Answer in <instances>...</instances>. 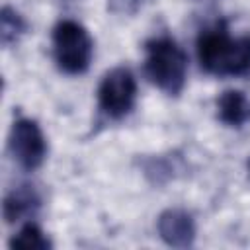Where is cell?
Instances as JSON below:
<instances>
[{"label": "cell", "mask_w": 250, "mask_h": 250, "mask_svg": "<svg viewBox=\"0 0 250 250\" xmlns=\"http://www.w3.org/2000/svg\"><path fill=\"white\" fill-rule=\"evenodd\" d=\"M197 59L213 76H240L250 70V35L230 37L227 25L217 21L199 33Z\"/></svg>", "instance_id": "6da1fadb"}, {"label": "cell", "mask_w": 250, "mask_h": 250, "mask_svg": "<svg viewBox=\"0 0 250 250\" xmlns=\"http://www.w3.org/2000/svg\"><path fill=\"white\" fill-rule=\"evenodd\" d=\"M145 72L168 96H180L188 78V57L172 37H154L145 45Z\"/></svg>", "instance_id": "7a4b0ae2"}, {"label": "cell", "mask_w": 250, "mask_h": 250, "mask_svg": "<svg viewBox=\"0 0 250 250\" xmlns=\"http://www.w3.org/2000/svg\"><path fill=\"white\" fill-rule=\"evenodd\" d=\"M53 59L61 72L80 76L90 68L94 57V41L88 29L74 20H61L51 35Z\"/></svg>", "instance_id": "3957f363"}, {"label": "cell", "mask_w": 250, "mask_h": 250, "mask_svg": "<svg viewBox=\"0 0 250 250\" xmlns=\"http://www.w3.org/2000/svg\"><path fill=\"white\" fill-rule=\"evenodd\" d=\"M137 102V78L127 66H115L104 74L98 86V107L111 119L127 117Z\"/></svg>", "instance_id": "277c9868"}, {"label": "cell", "mask_w": 250, "mask_h": 250, "mask_svg": "<svg viewBox=\"0 0 250 250\" xmlns=\"http://www.w3.org/2000/svg\"><path fill=\"white\" fill-rule=\"evenodd\" d=\"M12 158L21 170H37L47 156V139L35 119L20 117L14 121L8 137Z\"/></svg>", "instance_id": "5b68a950"}, {"label": "cell", "mask_w": 250, "mask_h": 250, "mask_svg": "<svg viewBox=\"0 0 250 250\" xmlns=\"http://www.w3.org/2000/svg\"><path fill=\"white\" fill-rule=\"evenodd\" d=\"M156 230L162 242L172 248H189L197 236V227L191 213L180 207L162 211L156 219Z\"/></svg>", "instance_id": "8992f818"}, {"label": "cell", "mask_w": 250, "mask_h": 250, "mask_svg": "<svg viewBox=\"0 0 250 250\" xmlns=\"http://www.w3.org/2000/svg\"><path fill=\"white\" fill-rule=\"evenodd\" d=\"M41 207V193L31 184H20L12 188L2 203V215L6 223H18L23 217L35 215Z\"/></svg>", "instance_id": "52a82bcc"}, {"label": "cell", "mask_w": 250, "mask_h": 250, "mask_svg": "<svg viewBox=\"0 0 250 250\" xmlns=\"http://www.w3.org/2000/svg\"><path fill=\"white\" fill-rule=\"evenodd\" d=\"M217 119L227 127L250 123V98L240 90H225L217 98Z\"/></svg>", "instance_id": "ba28073f"}, {"label": "cell", "mask_w": 250, "mask_h": 250, "mask_svg": "<svg viewBox=\"0 0 250 250\" xmlns=\"http://www.w3.org/2000/svg\"><path fill=\"white\" fill-rule=\"evenodd\" d=\"M141 170L152 186H164L180 172V160L174 154H152L141 160Z\"/></svg>", "instance_id": "9c48e42d"}, {"label": "cell", "mask_w": 250, "mask_h": 250, "mask_svg": "<svg viewBox=\"0 0 250 250\" xmlns=\"http://www.w3.org/2000/svg\"><path fill=\"white\" fill-rule=\"evenodd\" d=\"M27 31V21L25 18L12 6H4L0 12V43L8 49L16 45Z\"/></svg>", "instance_id": "30bf717a"}, {"label": "cell", "mask_w": 250, "mask_h": 250, "mask_svg": "<svg viewBox=\"0 0 250 250\" xmlns=\"http://www.w3.org/2000/svg\"><path fill=\"white\" fill-rule=\"evenodd\" d=\"M10 248L12 250H16V248H23V250H51L53 242L35 223H25L10 238Z\"/></svg>", "instance_id": "8fae6325"}, {"label": "cell", "mask_w": 250, "mask_h": 250, "mask_svg": "<svg viewBox=\"0 0 250 250\" xmlns=\"http://www.w3.org/2000/svg\"><path fill=\"white\" fill-rule=\"evenodd\" d=\"M143 0H107V8L115 14H135L141 8Z\"/></svg>", "instance_id": "7c38bea8"}, {"label": "cell", "mask_w": 250, "mask_h": 250, "mask_svg": "<svg viewBox=\"0 0 250 250\" xmlns=\"http://www.w3.org/2000/svg\"><path fill=\"white\" fill-rule=\"evenodd\" d=\"M246 170H248V176H250V158H248V162H246Z\"/></svg>", "instance_id": "4fadbf2b"}, {"label": "cell", "mask_w": 250, "mask_h": 250, "mask_svg": "<svg viewBox=\"0 0 250 250\" xmlns=\"http://www.w3.org/2000/svg\"><path fill=\"white\" fill-rule=\"evenodd\" d=\"M64 2H74V0H64Z\"/></svg>", "instance_id": "5bb4252c"}]
</instances>
